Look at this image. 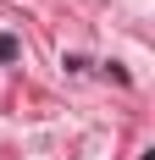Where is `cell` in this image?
<instances>
[{"label":"cell","instance_id":"obj_1","mask_svg":"<svg viewBox=\"0 0 155 160\" xmlns=\"http://www.w3.org/2000/svg\"><path fill=\"white\" fill-rule=\"evenodd\" d=\"M17 50H22V44H17V33H0V61H17Z\"/></svg>","mask_w":155,"mask_h":160}]
</instances>
